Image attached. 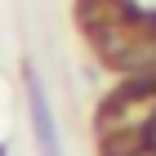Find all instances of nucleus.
<instances>
[{
	"instance_id": "1",
	"label": "nucleus",
	"mask_w": 156,
	"mask_h": 156,
	"mask_svg": "<svg viewBox=\"0 0 156 156\" xmlns=\"http://www.w3.org/2000/svg\"><path fill=\"white\" fill-rule=\"evenodd\" d=\"M27 98H31V125H36V143L45 156H62L58 147V129H54V112H49V98L40 89L36 76H27Z\"/></svg>"
}]
</instances>
